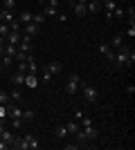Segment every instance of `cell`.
<instances>
[{
	"label": "cell",
	"mask_w": 135,
	"mask_h": 150,
	"mask_svg": "<svg viewBox=\"0 0 135 150\" xmlns=\"http://www.w3.org/2000/svg\"><path fill=\"white\" fill-rule=\"evenodd\" d=\"M129 52H131L129 45H122V47H117V50H115V61H113V65H115L117 69H122V67H124V63H126V56H129Z\"/></svg>",
	"instance_id": "1"
},
{
	"label": "cell",
	"mask_w": 135,
	"mask_h": 150,
	"mask_svg": "<svg viewBox=\"0 0 135 150\" xmlns=\"http://www.w3.org/2000/svg\"><path fill=\"white\" fill-rule=\"evenodd\" d=\"M79 85H81V76L79 74H70L68 81H65V94H77L79 92Z\"/></svg>",
	"instance_id": "2"
},
{
	"label": "cell",
	"mask_w": 135,
	"mask_h": 150,
	"mask_svg": "<svg viewBox=\"0 0 135 150\" xmlns=\"http://www.w3.org/2000/svg\"><path fill=\"white\" fill-rule=\"evenodd\" d=\"M79 92H81V96H84L88 103H95L97 101V90L92 88V85H86L84 81H81V85H79Z\"/></svg>",
	"instance_id": "3"
},
{
	"label": "cell",
	"mask_w": 135,
	"mask_h": 150,
	"mask_svg": "<svg viewBox=\"0 0 135 150\" xmlns=\"http://www.w3.org/2000/svg\"><path fill=\"white\" fill-rule=\"evenodd\" d=\"M7 117L9 119H23V108L18 105V103H7Z\"/></svg>",
	"instance_id": "4"
},
{
	"label": "cell",
	"mask_w": 135,
	"mask_h": 150,
	"mask_svg": "<svg viewBox=\"0 0 135 150\" xmlns=\"http://www.w3.org/2000/svg\"><path fill=\"white\" fill-rule=\"evenodd\" d=\"M16 47H18V52H23V54H32V50H34V45H32V38L23 36V38H20V43L16 45Z\"/></svg>",
	"instance_id": "5"
},
{
	"label": "cell",
	"mask_w": 135,
	"mask_h": 150,
	"mask_svg": "<svg viewBox=\"0 0 135 150\" xmlns=\"http://www.w3.org/2000/svg\"><path fill=\"white\" fill-rule=\"evenodd\" d=\"M61 67H63V65H61L59 61H50V63L43 67V72H45V74H50V76H56L59 72H61Z\"/></svg>",
	"instance_id": "6"
},
{
	"label": "cell",
	"mask_w": 135,
	"mask_h": 150,
	"mask_svg": "<svg viewBox=\"0 0 135 150\" xmlns=\"http://www.w3.org/2000/svg\"><path fill=\"white\" fill-rule=\"evenodd\" d=\"M9 148H16V150H29V146H27V139L20 137V134H14V141Z\"/></svg>",
	"instance_id": "7"
},
{
	"label": "cell",
	"mask_w": 135,
	"mask_h": 150,
	"mask_svg": "<svg viewBox=\"0 0 135 150\" xmlns=\"http://www.w3.org/2000/svg\"><path fill=\"white\" fill-rule=\"evenodd\" d=\"M101 7L106 9V18H108V20H113V11H115L117 2H115V0H104V2H101Z\"/></svg>",
	"instance_id": "8"
},
{
	"label": "cell",
	"mask_w": 135,
	"mask_h": 150,
	"mask_svg": "<svg viewBox=\"0 0 135 150\" xmlns=\"http://www.w3.org/2000/svg\"><path fill=\"white\" fill-rule=\"evenodd\" d=\"M108 45H110V50H117V47H122L124 45V34L119 31V34H115V36L108 40Z\"/></svg>",
	"instance_id": "9"
},
{
	"label": "cell",
	"mask_w": 135,
	"mask_h": 150,
	"mask_svg": "<svg viewBox=\"0 0 135 150\" xmlns=\"http://www.w3.org/2000/svg\"><path fill=\"white\" fill-rule=\"evenodd\" d=\"M81 130L86 132V137H88V141H95V139L99 137V132H97V128H95V125H92V123H90V125H84Z\"/></svg>",
	"instance_id": "10"
},
{
	"label": "cell",
	"mask_w": 135,
	"mask_h": 150,
	"mask_svg": "<svg viewBox=\"0 0 135 150\" xmlns=\"http://www.w3.org/2000/svg\"><path fill=\"white\" fill-rule=\"evenodd\" d=\"M25 85H27V88H36V85H39V74L27 72V74H25Z\"/></svg>",
	"instance_id": "11"
},
{
	"label": "cell",
	"mask_w": 135,
	"mask_h": 150,
	"mask_svg": "<svg viewBox=\"0 0 135 150\" xmlns=\"http://www.w3.org/2000/svg\"><path fill=\"white\" fill-rule=\"evenodd\" d=\"M20 38H23V34H20V31H9V34L5 36V43L18 45V43H20Z\"/></svg>",
	"instance_id": "12"
},
{
	"label": "cell",
	"mask_w": 135,
	"mask_h": 150,
	"mask_svg": "<svg viewBox=\"0 0 135 150\" xmlns=\"http://www.w3.org/2000/svg\"><path fill=\"white\" fill-rule=\"evenodd\" d=\"M36 34H39V25H36V23H27V25H25V34H23V36L34 38Z\"/></svg>",
	"instance_id": "13"
},
{
	"label": "cell",
	"mask_w": 135,
	"mask_h": 150,
	"mask_svg": "<svg viewBox=\"0 0 135 150\" xmlns=\"http://www.w3.org/2000/svg\"><path fill=\"white\" fill-rule=\"evenodd\" d=\"M11 83L16 85V88L25 85V72H14V74H11Z\"/></svg>",
	"instance_id": "14"
},
{
	"label": "cell",
	"mask_w": 135,
	"mask_h": 150,
	"mask_svg": "<svg viewBox=\"0 0 135 150\" xmlns=\"http://www.w3.org/2000/svg\"><path fill=\"white\" fill-rule=\"evenodd\" d=\"M74 137H77V141H79V146H81V148H86V146H90V141H88V137H86V132L81 130V128H79L77 132H74Z\"/></svg>",
	"instance_id": "15"
},
{
	"label": "cell",
	"mask_w": 135,
	"mask_h": 150,
	"mask_svg": "<svg viewBox=\"0 0 135 150\" xmlns=\"http://www.w3.org/2000/svg\"><path fill=\"white\" fill-rule=\"evenodd\" d=\"M86 9H88L90 13H97L101 9V2H99V0H88V2H86Z\"/></svg>",
	"instance_id": "16"
},
{
	"label": "cell",
	"mask_w": 135,
	"mask_h": 150,
	"mask_svg": "<svg viewBox=\"0 0 135 150\" xmlns=\"http://www.w3.org/2000/svg\"><path fill=\"white\" fill-rule=\"evenodd\" d=\"M11 20H14V11H9V9H2V11H0V23L9 25Z\"/></svg>",
	"instance_id": "17"
},
{
	"label": "cell",
	"mask_w": 135,
	"mask_h": 150,
	"mask_svg": "<svg viewBox=\"0 0 135 150\" xmlns=\"http://www.w3.org/2000/svg\"><path fill=\"white\" fill-rule=\"evenodd\" d=\"M72 9H74V13H77V18H84L86 13H88L86 5H81V2H74V5H72Z\"/></svg>",
	"instance_id": "18"
},
{
	"label": "cell",
	"mask_w": 135,
	"mask_h": 150,
	"mask_svg": "<svg viewBox=\"0 0 135 150\" xmlns=\"http://www.w3.org/2000/svg\"><path fill=\"white\" fill-rule=\"evenodd\" d=\"M25 139H27V146H29V148H32V150H39V148H41L39 139L34 137V134H25Z\"/></svg>",
	"instance_id": "19"
},
{
	"label": "cell",
	"mask_w": 135,
	"mask_h": 150,
	"mask_svg": "<svg viewBox=\"0 0 135 150\" xmlns=\"http://www.w3.org/2000/svg\"><path fill=\"white\" fill-rule=\"evenodd\" d=\"M34 119H36V112L29 110V108H23V121H29V123H32Z\"/></svg>",
	"instance_id": "20"
},
{
	"label": "cell",
	"mask_w": 135,
	"mask_h": 150,
	"mask_svg": "<svg viewBox=\"0 0 135 150\" xmlns=\"http://www.w3.org/2000/svg\"><path fill=\"white\" fill-rule=\"evenodd\" d=\"M65 128H68V134H74V132H77L81 125H79V121H77V119H72L70 123H65Z\"/></svg>",
	"instance_id": "21"
},
{
	"label": "cell",
	"mask_w": 135,
	"mask_h": 150,
	"mask_svg": "<svg viewBox=\"0 0 135 150\" xmlns=\"http://www.w3.org/2000/svg\"><path fill=\"white\" fill-rule=\"evenodd\" d=\"M0 139H2L5 144H9V146H11V141H14V134H11V132H9V130L5 128V130L0 132Z\"/></svg>",
	"instance_id": "22"
},
{
	"label": "cell",
	"mask_w": 135,
	"mask_h": 150,
	"mask_svg": "<svg viewBox=\"0 0 135 150\" xmlns=\"http://www.w3.org/2000/svg\"><path fill=\"white\" fill-rule=\"evenodd\" d=\"M9 99L16 101V103H23V92H20V90H11V92H9Z\"/></svg>",
	"instance_id": "23"
},
{
	"label": "cell",
	"mask_w": 135,
	"mask_h": 150,
	"mask_svg": "<svg viewBox=\"0 0 135 150\" xmlns=\"http://www.w3.org/2000/svg\"><path fill=\"white\" fill-rule=\"evenodd\" d=\"M32 16H34V13H29V11H23V13L18 16L20 25H27V23H32Z\"/></svg>",
	"instance_id": "24"
},
{
	"label": "cell",
	"mask_w": 135,
	"mask_h": 150,
	"mask_svg": "<svg viewBox=\"0 0 135 150\" xmlns=\"http://www.w3.org/2000/svg\"><path fill=\"white\" fill-rule=\"evenodd\" d=\"M16 52H18V47H16V45L5 43V54H7V56H11V58H14V54H16Z\"/></svg>",
	"instance_id": "25"
},
{
	"label": "cell",
	"mask_w": 135,
	"mask_h": 150,
	"mask_svg": "<svg viewBox=\"0 0 135 150\" xmlns=\"http://www.w3.org/2000/svg\"><path fill=\"white\" fill-rule=\"evenodd\" d=\"M135 65V50L129 52V56H126V63H124V67H133Z\"/></svg>",
	"instance_id": "26"
},
{
	"label": "cell",
	"mask_w": 135,
	"mask_h": 150,
	"mask_svg": "<svg viewBox=\"0 0 135 150\" xmlns=\"http://www.w3.org/2000/svg\"><path fill=\"white\" fill-rule=\"evenodd\" d=\"M124 13L129 16V25H135V7L131 5V7H129V9H126V11H124Z\"/></svg>",
	"instance_id": "27"
},
{
	"label": "cell",
	"mask_w": 135,
	"mask_h": 150,
	"mask_svg": "<svg viewBox=\"0 0 135 150\" xmlns=\"http://www.w3.org/2000/svg\"><path fill=\"white\" fill-rule=\"evenodd\" d=\"M0 65H2V67H11V65H14V58L11 56H7V54H5V56H2V58H0Z\"/></svg>",
	"instance_id": "28"
},
{
	"label": "cell",
	"mask_w": 135,
	"mask_h": 150,
	"mask_svg": "<svg viewBox=\"0 0 135 150\" xmlns=\"http://www.w3.org/2000/svg\"><path fill=\"white\" fill-rule=\"evenodd\" d=\"M108 52H110V45L106 43V40H101V43H99V54H101V56H106Z\"/></svg>",
	"instance_id": "29"
},
{
	"label": "cell",
	"mask_w": 135,
	"mask_h": 150,
	"mask_svg": "<svg viewBox=\"0 0 135 150\" xmlns=\"http://www.w3.org/2000/svg\"><path fill=\"white\" fill-rule=\"evenodd\" d=\"M32 23H36V25H43V23H45V16H43V11H41V13H34V16H32Z\"/></svg>",
	"instance_id": "30"
},
{
	"label": "cell",
	"mask_w": 135,
	"mask_h": 150,
	"mask_svg": "<svg viewBox=\"0 0 135 150\" xmlns=\"http://www.w3.org/2000/svg\"><path fill=\"white\" fill-rule=\"evenodd\" d=\"M68 137V128H65V125H59L56 128V139H65Z\"/></svg>",
	"instance_id": "31"
},
{
	"label": "cell",
	"mask_w": 135,
	"mask_h": 150,
	"mask_svg": "<svg viewBox=\"0 0 135 150\" xmlns=\"http://www.w3.org/2000/svg\"><path fill=\"white\" fill-rule=\"evenodd\" d=\"M56 13H59V9H56V7H47V5H45L43 16H56Z\"/></svg>",
	"instance_id": "32"
},
{
	"label": "cell",
	"mask_w": 135,
	"mask_h": 150,
	"mask_svg": "<svg viewBox=\"0 0 135 150\" xmlns=\"http://www.w3.org/2000/svg\"><path fill=\"white\" fill-rule=\"evenodd\" d=\"M14 7H16V0H2V9H9V11H14Z\"/></svg>",
	"instance_id": "33"
},
{
	"label": "cell",
	"mask_w": 135,
	"mask_h": 150,
	"mask_svg": "<svg viewBox=\"0 0 135 150\" xmlns=\"http://www.w3.org/2000/svg\"><path fill=\"white\" fill-rule=\"evenodd\" d=\"M9 92H0V103H2V105H7V103H9Z\"/></svg>",
	"instance_id": "34"
},
{
	"label": "cell",
	"mask_w": 135,
	"mask_h": 150,
	"mask_svg": "<svg viewBox=\"0 0 135 150\" xmlns=\"http://www.w3.org/2000/svg\"><path fill=\"white\" fill-rule=\"evenodd\" d=\"M9 25H5V23H0V36H7V34H9Z\"/></svg>",
	"instance_id": "35"
},
{
	"label": "cell",
	"mask_w": 135,
	"mask_h": 150,
	"mask_svg": "<svg viewBox=\"0 0 135 150\" xmlns=\"http://www.w3.org/2000/svg\"><path fill=\"white\" fill-rule=\"evenodd\" d=\"M11 128H14V130L23 128V119H11Z\"/></svg>",
	"instance_id": "36"
},
{
	"label": "cell",
	"mask_w": 135,
	"mask_h": 150,
	"mask_svg": "<svg viewBox=\"0 0 135 150\" xmlns=\"http://www.w3.org/2000/svg\"><path fill=\"white\" fill-rule=\"evenodd\" d=\"M113 16H115V18H124V9L115 7V11H113Z\"/></svg>",
	"instance_id": "37"
},
{
	"label": "cell",
	"mask_w": 135,
	"mask_h": 150,
	"mask_svg": "<svg viewBox=\"0 0 135 150\" xmlns=\"http://www.w3.org/2000/svg\"><path fill=\"white\" fill-rule=\"evenodd\" d=\"M5 117H7V105L0 103V119H5Z\"/></svg>",
	"instance_id": "38"
},
{
	"label": "cell",
	"mask_w": 135,
	"mask_h": 150,
	"mask_svg": "<svg viewBox=\"0 0 135 150\" xmlns=\"http://www.w3.org/2000/svg\"><path fill=\"white\" fill-rule=\"evenodd\" d=\"M45 5H47V7H56V9H59V0H45Z\"/></svg>",
	"instance_id": "39"
},
{
	"label": "cell",
	"mask_w": 135,
	"mask_h": 150,
	"mask_svg": "<svg viewBox=\"0 0 135 150\" xmlns=\"http://www.w3.org/2000/svg\"><path fill=\"white\" fill-rule=\"evenodd\" d=\"M43 83H45V85H50V83H52V76L45 74V72H43Z\"/></svg>",
	"instance_id": "40"
},
{
	"label": "cell",
	"mask_w": 135,
	"mask_h": 150,
	"mask_svg": "<svg viewBox=\"0 0 135 150\" xmlns=\"http://www.w3.org/2000/svg\"><path fill=\"white\" fill-rule=\"evenodd\" d=\"M63 148H65V150H74V148H81V146H79V144H65Z\"/></svg>",
	"instance_id": "41"
},
{
	"label": "cell",
	"mask_w": 135,
	"mask_h": 150,
	"mask_svg": "<svg viewBox=\"0 0 135 150\" xmlns=\"http://www.w3.org/2000/svg\"><path fill=\"white\" fill-rule=\"evenodd\" d=\"M126 94H129V96H133V94H135V85H133V83L126 88Z\"/></svg>",
	"instance_id": "42"
},
{
	"label": "cell",
	"mask_w": 135,
	"mask_h": 150,
	"mask_svg": "<svg viewBox=\"0 0 135 150\" xmlns=\"http://www.w3.org/2000/svg\"><path fill=\"white\" fill-rule=\"evenodd\" d=\"M126 34H129V36H135V25H129V29H126Z\"/></svg>",
	"instance_id": "43"
},
{
	"label": "cell",
	"mask_w": 135,
	"mask_h": 150,
	"mask_svg": "<svg viewBox=\"0 0 135 150\" xmlns=\"http://www.w3.org/2000/svg\"><path fill=\"white\" fill-rule=\"evenodd\" d=\"M84 117H86V114L81 112V110H77V114H74V119H77V121H81V119H84Z\"/></svg>",
	"instance_id": "44"
},
{
	"label": "cell",
	"mask_w": 135,
	"mask_h": 150,
	"mask_svg": "<svg viewBox=\"0 0 135 150\" xmlns=\"http://www.w3.org/2000/svg\"><path fill=\"white\" fill-rule=\"evenodd\" d=\"M7 148H9V144H5V141L0 139V150H7Z\"/></svg>",
	"instance_id": "45"
},
{
	"label": "cell",
	"mask_w": 135,
	"mask_h": 150,
	"mask_svg": "<svg viewBox=\"0 0 135 150\" xmlns=\"http://www.w3.org/2000/svg\"><path fill=\"white\" fill-rule=\"evenodd\" d=\"M74 2H81V5H86V2H88V0H74Z\"/></svg>",
	"instance_id": "46"
},
{
	"label": "cell",
	"mask_w": 135,
	"mask_h": 150,
	"mask_svg": "<svg viewBox=\"0 0 135 150\" xmlns=\"http://www.w3.org/2000/svg\"><path fill=\"white\" fill-rule=\"evenodd\" d=\"M0 45H5V36H0Z\"/></svg>",
	"instance_id": "47"
},
{
	"label": "cell",
	"mask_w": 135,
	"mask_h": 150,
	"mask_svg": "<svg viewBox=\"0 0 135 150\" xmlns=\"http://www.w3.org/2000/svg\"><path fill=\"white\" fill-rule=\"evenodd\" d=\"M41 2H45V0H41Z\"/></svg>",
	"instance_id": "48"
},
{
	"label": "cell",
	"mask_w": 135,
	"mask_h": 150,
	"mask_svg": "<svg viewBox=\"0 0 135 150\" xmlns=\"http://www.w3.org/2000/svg\"><path fill=\"white\" fill-rule=\"evenodd\" d=\"M0 2H2V0H0Z\"/></svg>",
	"instance_id": "49"
}]
</instances>
